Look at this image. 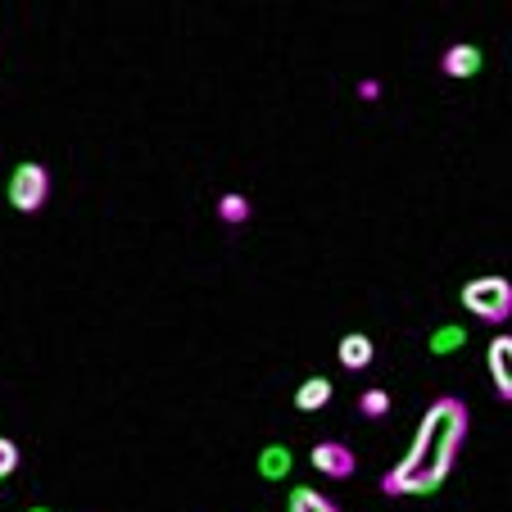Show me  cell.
Instances as JSON below:
<instances>
[{"label":"cell","instance_id":"obj_1","mask_svg":"<svg viewBox=\"0 0 512 512\" xmlns=\"http://www.w3.org/2000/svg\"><path fill=\"white\" fill-rule=\"evenodd\" d=\"M463 435H467V404L454 395L435 399L413 435V449L399 458L395 472L381 476V490L386 494H435L445 485V476L454 472Z\"/></svg>","mask_w":512,"mask_h":512},{"label":"cell","instance_id":"obj_2","mask_svg":"<svg viewBox=\"0 0 512 512\" xmlns=\"http://www.w3.org/2000/svg\"><path fill=\"white\" fill-rule=\"evenodd\" d=\"M458 304H463L467 313H476V318H485V322H508V313H512V281L476 277V281H467V286L458 290Z\"/></svg>","mask_w":512,"mask_h":512},{"label":"cell","instance_id":"obj_3","mask_svg":"<svg viewBox=\"0 0 512 512\" xmlns=\"http://www.w3.org/2000/svg\"><path fill=\"white\" fill-rule=\"evenodd\" d=\"M50 195V173L41 164H19L10 173V191H5V200H10V209L19 213H37L41 204H46Z\"/></svg>","mask_w":512,"mask_h":512},{"label":"cell","instance_id":"obj_4","mask_svg":"<svg viewBox=\"0 0 512 512\" xmlns=\"http://www.w3.org/2000/svg\"><path fill=\"white\" fill-rule=\"evenodd\" d=\"M309 463L318 467L322 476H331V481H345V476H354V454H349L345 445H336V440H322V445H313Z\"/></svg>","mask_w":512,"mask_h":512},{"label":"cell","instance_id":"obj_5","mask_svg":"<svg viewBox=\"0 0 512 512\" xmlns=\"http://www.w3.org/2000/svg\"><path fill=\"white\" fill-rule=\"evenodd\" d=\"M485 363H490V377H494V386H499V395L512 399V340L494 336L490 349H485Z\"/></svg>","mask_w":512,"mask_h":512},{"label":"cell","instance_id":"obj_6","mask_svg":"<svg viewBox=\"0 0 512 512\" xmlns=\"http://www.w3.org/2000/svg\"><path fill=\"white\" fill-rule=\"evenodd\" d=\"M485 55L472 46V41H458V46L445 50V73L449 78H472V73H481Z\"/></svg>","mask_w":512,"mask_h":512},{"label":"cell","instance_id":"obj_7","mask_svg":"<svg viewBox=\"0 0 512 512\" xmlns=\"http://www.w3.org/2000/svg\"><path fill=\"white\" fill-rule=\"evenodd\" d=\"M340 363H345L349 372H358V368H368L372 363V354H377V345H372V336H363V331H349L345 340H340Z\"/></svg>","mask_w":512,"mask_h":512},{"label":"cell","instance_id":"obj_8","mask_svg":"<svg viewBox=\"0 0 512 512\" xmlns=\"http://www.w3.org/2000/svg\"><path fill=\"white\" fill-rule=\"evenodd\" d=\"M331 404V381L327 377H309L300 390H295V408L300 413H318V408Z\"/></svg>","mask_w":512,"mask_h":512},{"label":"cell","instance_id":"obj_9","mask_svg":"<svg viewBox=\"0 0 512 512\" xmlns=\"http://www.w3.org/2000/svg\"><path fill=\"white\" fill-rule=\"evenodd\" d=\"M286 512H340V508L322 490H313V485H295V490H290Z\"/></svg>","mask_w":512,"mask_h":512},{"label":"cell","instance_id":"obj_10","mask_svg":"<svg viewBox=\"0 0 512 512\" xmlns=\"http://www.w3.org/2000/svg\"><path fill=\"white\" fill-rule=\"evenodd\" d=\"M290 472V449L286 445H268L259 454V476L263 481H281V476Z\"/></svg>","mask_w":512,"mask_h":512},{"label":"cell","instance_id":"obj_11","mask_svg":"<svg viewBox=\"0 0 512 512\" xmlns=\"http://www.w3.org/2000/svg\"><path fill=\"white\" fill-rule=\"evenodd\" d=\"M218 218H223V223H245V218H250V200H245V195H236V191H227L223 200H218Z\"/></svg>","mask_w":512,"mask_h":512},{"label":"cell","instance_id":"obj_12","mask_svg":"<svg viewBox=\"0 0 512 512\" xmlns=\"http://www.w3.org/2000/svg\"><path fill=\"white\" fill-rule=\"evenodd\" d=\"M467 345V331L463 327H445V331H435L431 340V354H454V349Z\"/></svg>","mask_w":512,"mask_h":512},{"label":"cell","instance_id":"obj_13","mask_svg":"<svg viewBox=\"0 0 512 512\" xmlns=\"http://www.w3.org/2000/svg\"><path fill=\"white\" fill-rule=\"evenodd\" d=\"M14 472H19V445L10 435H0V481H10Z\"/></svg>","mask_w":512,"mask_h":512},{"label":"cell","instance_id":"obj_14","mask_svg":"<svg viewBox=\"0 0 512 512\" xmlns=\"http://www.w3.org/2000/svg\"><path fill=\"white\" fill-rule=\"evenodd\" d=\"M358 408H363L368 417H386L390 413V395H386V390H368V395L358 399Z\"/></svg>","mask_w":512,"mask_h":512},{"label":"cell","instance_id":"obj_15","mask_svg":"<svg viewBox=\"0 0 512 512\" xmlns=\"http://www.w3.org/2000/svg\"><path fill=\"white\" fill-rule=\"evenodd\" d=\"M28 512H50V508H28Z\"/></svg>","mask_w":512,"mask_h":512}]
</instances>
